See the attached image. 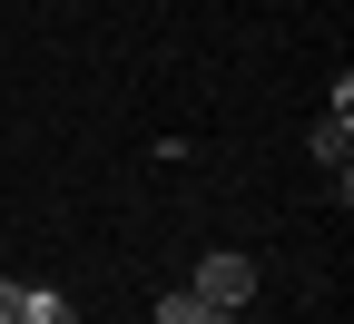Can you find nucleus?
Instances as JSON below:
<instances>
[{
	"instance_id": "f257e3e1",
	"label": "nucleus",
	"mask_w": 354,
	"mask_h": 324,
	"mask_svg": "<svg viewBox=\"0 0 354 324\" xmlns=\"http://www.w3.org/2000/svg\"><path fill=\"white\" fill-rule=\"evenodd\" d=\"M187 295H207L216 314H236V305L256 295V256H207V265H197V285H187Z\"/></svg>"
},
{
	"instance_id": "f03ea898",
	"label": "nucleus",
	"mask_w": 354,
	"mask_h": 324,
	"mask_svg": "<svg viewBox=\"0 0 354 324\" xmlns=\"http://www.w3.org/2000/svg\"><path fill=\"white\" fill-rule=\"evenodd\" d=\"M315 158L335 167V197H344V158H354V118H344V108H325V118H315Z\"/></svg>"
},
{
	"instance_id": "7ed1b4c3",
	"label": "nucleus",
	"mask_w": 354,
	"mask_h": 324,
	"mask_svg": "<svg viewBox=\"0 0 354 324\" xmlns=\"http://www.w3.org/2000/svg\"><path fill=\"white\" fill-rule=\"evenodd\" d=\"M10 324H79V305L50 295V285H20V314H10Z\"/></svg>"
},
{
	"instance_id": "20e7f679",
	"label": "nucleus",
	"mask_w": 354,
	"mask_h": 324,
	"mask_svg": "<svg viewBox=\"0 0 354 324\" xmlns=\"http://www.w3.org/2000/svg\"><path fill=\"white\" fill-rule=\"evenodd\" d=\"M158 324H236V314H216L207 295H158Z\"/></svg>"
},
{
	"instance_id": "39448f33",
	"label": "nucleus",
	"mask_w": 354,
	"mask_h": 324,
	"mask_svg": "<svg viewBox=\"0 0 354 324\" xmlns=\"http://www.w3.org/2000/svg\"><path fill=\"white\" fill-rule=\"evenodd\" d=\"M10 314H20V285H10V275H0V324H10Z\"/></svg>"
}]
</instances>
